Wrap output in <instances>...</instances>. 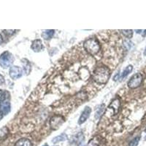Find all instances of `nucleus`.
<instances>
[{
  "instance_id": "obj_5",
  "label": "nucleus",
  "mask_w": 146,
  "mask_h": 146,
  "mask_svg": "<svg viewBox=\"0 0 146 146\" xmlns=\"http://www.w3.org/2000/svg\"><path fill=\"white\" fill-rule=\"evenodd\" d=\"M64 118L60 115H56L50 120V126L52 129L56 130L62 126L64 122Z\"/></svg>"
},
{
  "instance_id": "obj_4",
  "label": "nucleus",
  "mask_w": 146,
  "mask_h": 146,
  "mask_svg": "<svg viewBox=\"0 0 146 146\" xmlns=\"http://www.w3.org/2000/svg\"><path fill=\"white\" fill-rule=\"evenodd\" d=\"M143 80V77L140 73H136L133 75L128 82V86L130 88H136L141 85Z\"/></svg>"
},
{
  "instance_id": "obj_22",
  "label": "nucleus",
  "mask_w": 146,
  "mask_h": 146,
  "mask_svg": "<svg viewBox=\"0 0 146 146\" xmlns=\"http://www.w3.org/2000/svg\"><path fill=\"white\" fill-rule=\"evenodd\" d=\"M3 113H2V112L0 111V120H2V118H3Z\"/></svg>"
},
{
  "instance_id": "obj_8",
  "label": "nucleus",
  "mask_w": 146,
  "mask_h": 146,
  "mask_svg": "<svg viewBox=\"0 0 146 146\" xmlns=\"http://www.w3.org/2000/svg\"><path fill=\"white\" fill-rule=\"evenodd\" d=\"M31 48L35 53H39L43 49V45L40 40H35L32 42V44L31 45Z\"/></svg>"
},
{
  "instance_id": "obj_7",
  "label": "nucleus",
  "mask_w": 146,
  "mask_h": 146,
  "mask_svg": "<svg viewBox=\"0 0 146 146\" xmlns=\"http://www.w3.org/2000/svg\"><path fill=\"white\" fill-rule=\"evenodd\" d=\"M91 113V108L90 107L86 106L84 108L83 111L82 112L81 115H80L79 120H78V123L79 124H82V123H85L86 120L88 119V117L90 116V114Z\"/></svg>"
},
{
  "instance_id": "obj_6",
  "label": "nucleus",
  "mask_w": 146,
  "mask_h": 146,
  "mask_svg": "<svg viewBox=\"0 0 146 146\" xmlns=\"http://www.w3.org/2000/svg\"><path fill=\"white\" fill-rule=\"evenodd\" d=\"M22 70L21 67L18 66H13L10 67V72H9V74H10V76L12 79H14V80H16L20 78L22 76Z\"/></svg>"
},
{
  "instance_id": "obj_12",
  "label": "nucleus",
  "mask_w": 146,
  "mask_h": 146,
  "mask_svg": "<svg viewBox=\"0 0 146 146\" xmlns=\"http://www.w3.org/2000/svg\"><path fill=\"white\" fill-rule=\"evenodd\" d=\"M66 139H67V137H66V134H64V133H63V134H62V135H58V136L53 138V139H52V142H53V143H59V142L64 141V140H66Z\"/></svg>"
},
{
  "instance_id": "obj_26",
  "label": "nucleus",
  "mask_w": 146,
  "mask_h": 146,
  "mask_svg": "<svg viewBox=\"0 0 146 146\" xmlns=\"http://www.w3.org/2000/svg\"><path fill=\"white\" fill-rule=\"evenodd\" d=\"M145 140H146V137H145Z\"/></svg>"
},
{
  "instance_id": "obj_13",
  "label": "nucleus",
  "mask_w": 146,
  "mask_h": 146,
  "mask_svg": "<svg viewBox=\"0 0 146 146\" xmlns=\"http://www.w3.org/2000/svg\"><path fill=\"white\" fill-rule=\"evenodd\" d=\"M132 70H133V66H132V65H129V66H126V68L123 70L122 74H121V79H123V78H126V77L127 76V75H129L130 72H131V71H132Z\"/></svg>"
},
{
  "instance_id": "obj_15",
  "label": "nucleus",
  "mask_w": 146,
  "mask_h": 146,
  "mask_svg": "<svg viewBox=\"0 0 146 146\" xmlns=\"http://www.w3.org/2000/svg\"><path fill=\"white\" fill-rule=\"evenodd\" d=\"M8 95L9 94L7 91H5V90H0V102L5 101Z\"/></svg>"
},
{
  "instance_id": "obj_10",
  "label": "nucleus",
  "mask_w": 146,
  "mask_h": 146,
  "mask_svg": "<svg viewBox=\"0 0 146 146\" xmlns=\"http://www.w3.org/2000/svg\"><path fill=\"white\" fill-rule=\"evenodd\" d=\"M15 146H32V143L27 138H21L15 143Z\"/></svg>"
},
{
  "instance_id": "obj_20",
  "label": "nucleus",
  "mask_w": 146,
  "mask_h": 146,
  "mask_svg": "<svg viewBox=\"0 0 146 146\" xmlns=\"http://www.w3.org/2000/svg\"><path fill=\"white\" fill-rule=\"evenodd\" d=\"M5 83V78L2 75H0V86H2Z\"/></svg>"
},
{
  "instance_id": "obj_18",
  "label": "nucleus",
  "mask_w": 146,
  "mask_h": 146,
  "mask_svg": "<svg viewBox=\"0 0 146 146\" xmlns=\"http://www.w3.org/2000/svg\"><path fill=\"white\" fill-rule=\"evenodd\" d=\"M139 140H140V137L139 136L136 137L134 138V139H133L131 141H130L129 145V146H137L138 144H139Z\"/></svg>"
},
{
  "instance_id": "obj_17",
  "label": "nucleus",
  "mask_w": 146,
  "mask_h": 146,
  "mask_svg": "<svg viewBox=\"0 0 146 146\" xmlns=\"http://www.w3.org/2000/svg\"><path fill=\"white\" fill-rule=\"evenodd\" d=\"M121 33L123 34L126 38H131L133 36V31L132 30H121Z\"/></svg>"
},
{
  "instance_id": "obj_25",
  "label": "nucleus",
  "mask_w": 146,
  "mask_h": 146,
  "mask_svg": "<svg viewBox=\"0 0 146 146\" xmlns=\"http://www.w3.org/2000/svg\"><path fill=\"white\" fill-rule=\"evenodd\" d=\"M145 132H146V128H145Z\"/></svg>"
},
{
  "instance_id": "obj_3",
  "label": "nucleus",
  "mask_w": 146,
  "mask_h": 146,
  "mask_svg": "<svg viewBox=\"0 0 146 146\" xmlns=\"http://www.w3.org/2000/svg\"><path fill=\"white\" fill-rule=\"evenodd\" d=\"M13 56L8 51H5L0 56V66L3 69H7L10 67L13 63Z\"/></svg>"
},
{
  "instance_id": "obj_23",
  "label": "nucleus",
  "mask_w": 146,
  "mask_h": 146,
  "mask_svg": "<svg viewBox=\"0 0 146 146\" xmlns=\"http://www.w3.org/2000/svg\"><path fill=\"white\" fill-rule=\"evenodd\" d=\"M144 56H146V47H145V50H144Z\"/></svg>"
},
{
  "instance_id": "obj_27",
  "label": "nucleus",
  "mask_w": 146,
  "mask_h": 146,
  "mask_svg": "<svg viewBox=\"0 0 146 146\" xmlns=\"http://www.w3.org/2000/svg\"><path fill=\"white\" fill-rule=\"evenodd\" d=\"M82 146H83V145H82Z\"/></svg>"
},
{
  "instance_id": "obj_2",
  "label": "nucleus",
  "mask_w": 146,
  "mask_h": 146,
  "mask_svg": "<svg viewBox=\"0 0 146 146\" xmlns=\"http://www.w3.org/2000/svg\"><path fill=\"white\" fill-rule=\"evenodd\" d=\"M85 50H86L89 54L95 56L101 50V45L100 42L96 38H90L85 41L83 44Z\"/></svg>"
},
{
  "instance_id": "obj_16",
  "label": "nucleus",
  "mask_w": 146,
  "mask_h": 146,
  "mask_svg": "<svg viewBox=\"0 0 146 146\" xmlns=\"http://www.w3.org/2000/svg\"><path fill=\"white\" fill-rule=\"evenodd\" d=\"M87 146H100V140L97 137H94L88 142Z\"/></svg>"
},
{
  "instance_id": "obj_14",
  "label": "nucleus",
  "mask_w": 146,
  "mask_h": 146,
  "mask_svg": "<svg viewBox=\"0 0 146 146\" xmlns=\"http://www.w3.org/2000/svg\"><path fill=\"white\" fill-rule=\"evenodd\" d=\"M104 109H105V105H100V108H97V110H96V113H95V115H94V117L96 119H98V118L101 116L102 113L103 111H104Z\"/></svg>"
},
{
  "instance_id": "obj_11",
  "label": "nucleus",
  "mask_w": 146,
  "mask_h": 146,
  "mask_svg": "<svg viewBox=\"0 0 146 146\" xmlns=\"http://www.w3.org/2000/svg\"><path fill=\"white\" fill-rule=\"evenodd\" d=\"M55 33V31L53 29H50V30H45L42 32V37L45 40H50L53 37V35Z\"/></svg>"
},
{
  "instance_id": "obj_9",
  "label": "nucleus",
  "mask_w": 146,
  "mask_h": 146,
  "mask_svg": "<svg viewBox=\"0 0 146 146\" xmlns=\"http://www.w3.org/2000/svg\"><path fill=\"white\" fill-rule=\"evenodd\" d=\"M11 106L10 103L8 101H4L0 103V111L2 112L4 115H7L10 111Z\"/></svg>"
},
{
  "instance_id": "obj_24",
  "label": "nucleus",
  "mask_w": 146,
  "mask_h": 146,
  "mask_svg": "<svg viewBox=\"0 0 146 146\" xmlns=\"http://www.w3.org/2000/svg\"><path fill=\"white\" fill-rule=\"evenodd\" d=\"M42 146H48V144H45V145H43Z\"/></svg>"
},
{
  "instance_id": "obj_19",
  "label": "nucleus",
  "mask_w": 146,
  "mask_h": 146,
  "mask_svg": "<svg viewBox=\"0 0 146 146\" xmlns=\"http://www.w3.org/2000/svg\"><path fill=\"white\" fill-rule=\"evenodd\" d=\"M6 35H13L14 32H15V30H4L3 31Z\"/></svg>"
},
{
  "instance_id": "obj_1",
  "label": "nucleus",
  "mask_w": 146,
  "mask_h": 146,
  "mask_svg": "<svg viewBox=\"0 0 146 146\" xmlns=\"http://www.w3.org/2000/svg\"><path fill=\"white\" fill-rule=\"evenodd\" d=\"M110 77V71L109 68L105 66H100L96 67L94 71L93 79L96 83L105 84Z\"/></svg>"
},
{
  "instance_id": "obj_21",
  "label": "nucleus",
  "mask_w": 146,
  "mask_h": 146,
  "mask_svg": "<svg viewBox=\"0 0 146 146\" xmlns=\"http://www.w3.org/2000/svg\"><path fill=\"white\" fill-rule=\"evenodd\" d=\"M2 42H3V38H2V36L0 35V45L2 43Z\"/></svg>"
}]
</instances>
